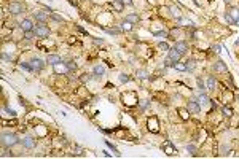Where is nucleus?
I'll use <instances>...</instances> for the list:
<instances>
[{"instance_id":"f257e3e1","label":"nucleus","mask_w":239,"mask_h":159,"mask_svg":"<svg viewBox=\"0 0 239 159\" xmlns=\"http://www.w3.org/2000/svg\"><path fill=\"white\" fill-rule=\"evenodd\" d=\"M18 142H19V140H18L16 134H3L2 135V146H3V148H11V146H14Z\"/></svg>"},{"instance_id":"f03ea898","label":"nucleus","mask_w":239,"mask_h":159,"mask_svg":"<svg viewBox=\"0 0 239 159\" xmlns=\"http://www.w3.org/2000/svg\"><path fill=\"white\" fill-rule=\"evenodd\" d=\"M34 32H35V35H37L38 38H46L48 35H50V29H48V26H45L43 22H40V24L35 26Z\"/></svg>"},{"instance_id":"7ed1b4c3","label":"nucleus","mask_w":239,"mask_h":159,"mask_svg":"<svg viewBox=\"0 0 239 159\" xmlns=\"http://www.w3.org/2000/svg\"><path fill=\"white\" fill-rule=\"evenodd\" d=\"M8 11H10L11 14H19L24 11V7L22 3H19V2H11L10 5H8Z\"/></svg>"},{"instance_id":"20e7f679","label":"nucleus","mask_w":239,"mask_h":159,"mask_svg":"<svg viewBox=\"0 0 239 159\" xmlns=\"http://www.w3.org/2000/svg\"><path fill=\"white\" fill-rule=\"evenodd\" d=\"M31 64H32V69H34L35 72H41V70H43V67H45L43 61H41V59H38V57H32Z\"/></svg>"},{"instance_id":"39448f33","label":"nucleus","mask_w":239,"mask_h":159,"mask_svg":"<svg viewBox=\"0 0 239 159\" xmlns=\"http://www.w3.org/2000/svg\"><path fill=\"white\" fill-rule=\"evenodd\" d=\"M188 111H191V113H199V111H201V105L198 104V100H190L188 102Z\"/></svg>"},{"instance_id":"423d86ee","label":"nucleus","mask_w":239,"mask_h":159,"mask_svg":"<svg viewBox=\"0 0 239 159\" xmlns=\"http://www.w3.org/2000/svg\"><path fill=\"white\" fill-rule=\"evenodd\" d=\"M180 57H182V54L180 53L177 51V49L175 48H169V59H171L172 62H179V61H180Z\"/></svg>"},{"instance_id":"0eeeda50","label":"nucleus","mask_w":239,"mask_h":159,"mask_svg":"<svg viewBox=\"0 0 239 159\" xmlns=\"http://www.w3.org/2000/svg\"><path fill=\"white\" fill-rule=\"evenodd\" d=\"M214 70L215 72H219V73H226V64L223 62V61H219V62H215L214 64Z\"/></svg>"},{"instance_id":"6e6552de","label":"nucleus","mask_w":239,"mask_h":159,"mask_svg":"<svg viewBox=\"0 0 239 159\" xmlns=\"http://www.w3.org/2000/svg\"><path fill=\"white\" fill-rule=\"evenodd\" d=\"M19 27L22 29L24 32H27V30H34V24H32V21H31V19H24V21L19 24Z\"/></svg>"},{"instance_id":"1a4fd4ad","label":"nucleus","mask_w":239,"mask_h":159,"mask_svg":"<svg viewBox=\"0 0 239 159\" xmlns=\"http://www.w3.org/2000/svg\"><path fill=\"white\" fill-rule=\"evenodd\" d=\"M59 62H62L59 56H56V54H48L46 64H50V65H56V64H59Z\"/></svg>"},{"instance_id":"9d476101","label":"nucleus","mask_w":239,"mask_h":159,"mask_svg":"<svg viewBox=\"0 0 239 159\" xmlns=\"http://www.w3.org/2000/svg\"><path fill=\"white\" fill-rule=\"evenodd\" d=\"M22 146L24 148H27V150H32V148H35V140L32 137H26L22 140Z\"/></svg>"},{"instance_id":"9b49d317","label":"nucleus","mask_w":239,"mask_h":159,"mask_svg":"<svg viewBox=\"0 0 239 159\" xmlns=\"http://www.w3.org/2000/svg\"><path fill=\"white\" fill-rule=\"evenodd\" d=\"M175 49H177L179 53H180V54H185V53L188 51V45L185 42H177L175 43V46H174Z\"/></svg>"},{"instance_id":"f8f14e48","label":"nucleus","mask_w":239,"mask_h":159,"mask_svg":"<svg viewBox=\"0 0 239 159\" xmlns=\"http://www.w3.org/2000/svg\"><path fill=\"white\" fill-rule=\"evenodd\" d=\"M53 67H54V72H56V73H67V72H69L67 64L59 62V64H56V65H53Z\"/></svg>"},{"instance_id":"ddd939ff","label":"nucleus","mask_w":239,"mask_h":159,"mask_svg":"<svg viewBox=\"0 0 239 159\" xmlns=\"http://www.w3.org/2000/svg\"><path fill=\"white\" fill-rule=\"evenodd\" d=\"M34 18L37 19V21H40V22H45L48 19V13H46V11H35Z\"/></svg>"},{"instance_id":"4468645a","label":"nucleus","mask_w":239,"mask_h":159,"mask_svg":"<svg viewBox=\"0 0 239 159\" xmlns=\"http://www.w3.org/2000/svg\"><path fill=\"white\" fill-rule=\"evenodd\" d=\"M164 148H166V154H169V156H172V154H175V153H177V150L172 146L171 142H166V143H164Z\"/></svg>"},{"instance_id":"2eb2a0df","label":"nucleus","mask_w":239,"mask_h":159,"mask_svg":"<svg viewBox=\"0 0 239 159\" xmlns=\"http://www.w3.org/2000/svg\"><path fill=\"white\" fill-rule=\"evenodd\" d=\"M120 30L131 32V30H132V22H129V21H126V19H124V21L121 22V27H120Z\"/></svg>"},{"instance_id":"dca6fc26","label":"nucleus","mask_w":239,"mask_h":159,"mask_svg":"<svg viewBox=\"0 0 239 159\" xmlns=\"http://www.w3.org/2000/svg\"><path fill=\"white\" fill-rule=\"evenodd\" d=\"M104 73H105V69H104L102 64H97V65H94V76H102Z\"/></svg>"},{"instance_id":"f3484780","label":"nucleus","mask_w":239,"mask_h":159,"mask_svg":"<svg viewBox=\"0 0 239 159\" xmlns=\"http://www.w3.org/2000/svg\"><path fill=\"white\" fill-rule=\"evenodd\" d=\"M228 13H229V16L234 19V22L239 19V8H234V7H233V8H229V10H228Z\"/></svg>"},{"instance_id":"a211bd4d","label":"nucleus","mask_w":239,"mask_h":159,"mask_svg":"<svg viewBox=\"0 0 239 159\" xmlns=\"http://www.w3.org/2000/svg\"><path fill=\"white\" fill-rule=\"evenodd\" d=\"M207 102H209V97L206 96L204 92H201V94L198 96V104H199V105H206Z\"/></svg>"},{"instance_id":"6ab92c4d","label":"nucleus","mask_w":239,"mask_h":159,"mask_svg":"<svg viewBox=\"0 0 239 159\" xmlns=\"http://www.w3.org/2000/svg\"><path fill=\"white\" fill-rule=\"evenodd\" d=\"M113 8H115L116 11H123V8H124V3L121 2V0H113Z\"/></svg>"},{"instance_id":"aec40b11","label":"nucleus","mask_w":239,"mask_h":159,"mask_svg":"<svg viewBox=\"0 0 239 159\" xmlns=\"http://www.w3.org/2000/svg\"><path fill=\"white\" fill-rule=\"evenodd\" d=\"M215 84H217V81H215V78H214V76H209V78H207V89H214V88H215Z\"/></svg>"},{"instance_id":"412c9836","label":"nucleus","mask_w":239,"mask_h":159,"mask_svg":"<svg viewBox=\"0 0 239 159\" xmlns=\"http://www.w3.org/2000/svg\"><path fill=\"white\" fill-rule=\"evenodd\" d=\"M136 76H137V78H140V80H143V78H147V76H148V72H147V70H137Z\"/></svg>"},{"instance_id":"4be33fe9","label":"nucleus","mask_w":239,"mask_h":159,"mask_svg":"<svg viewBox=\"0 0 239 159\" xmlns=\"http://www.w3.org/2000/svg\"><path fill=\"white\" fill-rule=\"evenodd\" d=\"M126 21H129V22H132V24H134V22H137V21H139V16H137V14H128V16H126Z\"/></svg>"},{"instance_id":"5701e85b","label":"nucleus","mask_w":239,"mask_h":159,"mask_svg":"<svg viewBox=\"0 0 239 159\" xmlns=\"http://www.w3.org/2000/svg\"><path fill=\"white\" fill-rule=\"evenodd\" d=\"M34 37H37L34 30H27V32H24V38H26V40H32Z\"/></svg>"},{"instance_id":"b1692460","label":"nucleus","mask_w":239,"mask_h":159,"mask_svg":"<svg viewBox=\"0 0 239 159\" xmlns=\"http://www.w3.org/2000/svg\"><path fill=\"white\" fill-rule=\"evenodd\" d=\"M174 69L180 70V72H185V70H187V65H185V64H182V62H175L174 64Z\"/></svg>"},{"instance_id":"393cba45","label":"nucleus","mask_w":239,"mask_h":159,"mask_svg":"<svg viewBox=\"0 0 239 159\" xmlns=\"http://www.w3.org/2000/svg\"><path fill=\"white\" fill-rule=\"evenodd\" d=\"M105 145H107V146H109V148H110V150H112V151H113V153H115V154H116V156H120V151H118V150H116V148H115V145H112V143H110V142H109V140H105Z\"/></svg>"},{"instance_id":"a878e982","label":"nucleus","mask_w":239,"mask_h":159,"mask_svg":"<svg viewBox=\"0 0 239 159\" xmlns=\"http://www.w3.org/2000/svg\"><path fill=\"white\" fill-rule=\"evenodd\" d=\"M50 16H51L53 19H54V21H58V22H64V18H62V16H59V14H56L54 11H53V13L50 14Z\"/></svg>"},{"instance_id":"bb28decb","label":"nucleus","mask_w":239,"mask_h":159,"mask_svg":"<svg viewBox=\"0 0 239 159\" xmlns=\"http://www.w3.org/2000/svg\"><path fill=\"white\" fill-rule=\"evenodd\" d=\"M19 67H21V69H24V70H27V72H34L32 65H29V64H26V62H21V64H19Z\"/></svg>"},{"instance_id":"cd10ccee","label":"nucleus","mask_w":239,"mask_h":159,"mask_svg":"<svg viewBox=\"0 0 239 159\" xmlns=\"http://www.w3.org/2000/svg\"><path fill=\"white\" fill-rule=\"evenodd\" d=\"M196 83H198L199 91H201V92H204V91H206V86H204V83H202V80H201V78H198V80H196Z\"/></svg>"},{"instance_id":"c85d7f7f","label":"nucleus","mask_w":239,"mask_h":159,"mask_svg":"<svg viewBox=\"0 0 239 159\" xmlns=\"http://www.w3.org/2000/svg\"><path fill=\"white\" fill-rule=\"evenodd\" d=\"M2 59H3L5 62H10V61H13V56L7 54V53H2Z\"/></svg>"},{"instance_id":"c756f323","label":"nucleus","mask_w":239,"mask_h":159,"mask_svg":"<svg viewBox=\"0 0 239 159\" xmlns=\"http://www.w3.org/2000/svg\"><path fill=\"white\" fill-rule=\"evenodd\" d=\"M222 113L226 115V116H231V115H233V110H231L229 107H223V108H222Z\"/></svg>"},{"instance_id":"7c9ffc66","label":"nucleus","mask_w":239,"mask_h":159,"mask_svg":"<svg viewBox=\"0 0 239 159\" xmlns=\"http://www.w3.org/2000/svg\"><path fill=\"white\" fill-rule=\"evenodd\" d=\"M80 80H81L83 83H88L89 80H91V75H89V73H83V75L80 76Z\"/></svg>"},{"instance_id":"2f4dec72","label":"nucleus","mask_w":239,"mask_h":159,"mask_svg":"<svg viewBox=\"0 0 239 159\" xmlns=\"http://www.w3.org/2000/svg\"><path fill=\"white\" fill-rule=\"evenodd\" d=\"M67 67H69V72H75V70H77V64L72 62V61H70V62H67Z\"/></svg>"},{"instance_id":"473e14b6","label":"nucleus","mask_w":239,"mask_h":159,"mask_svg":"<svg viewBox=\"0 0 239 159\" xmlns=\"http://www.w3.org/2000/svg\"><path fill=\"white\" fill-rule=\"evenodd\" d=\"M120 81H121V83H128V81H129V76H128L126 73H121V75H120Z\"/></svg>"},{"instance_id":"72a5a7b5","label":"nucleus","mask_w":239,"mask_h":159,"mask_svg":"<svg viewBox=\"0 0 239 159\" xmlns=\"http://www.w3.org/2000/svg\"><path fill=\"white\" fill-rule=\"evenodd\" d=\"M104 30H105L107 34H110V35H116V34H120L118 29H105V27H104Z\"/></svg>"},{"instance_id":"f704fd0d","label":"nucleus","mask_w":239,"mask_h":159,"mask_svg":"<svg viewBox=\"0 0 239 159\" xmlns=\"http://www.w3.org/2000/svg\"><path fill=\"white\" fill-rule=\"evenodd\" d=\"M195 67H196V64H195V61H190V62H187V70H195Z\"/></svg>"},{"instance_id":"c9c22d12","label":"nucleus","mask_w":239,"mask_h":159,"mask_svg":"<svg viewBox=\"0 0 239 159\" xmlns=\"http://www.w3.org/2000/svg\"><path fill=\"white\" fill-rule=\"evenodd\" d=\"M225 19H226V22H229V24H234V19L229 16V13H225Z\"/></svg>"},{"instance_id":"e433bc0d","label":"nucleus","mask_w":239,"mask_h":159,"mask_svg":"<svg viewBox=\"0 0 239 159\" xmlns=\"http://www.w3.org/2000/svg\"><path fill=\"white\" fill-rule=\"evenodd\" d=\"M160 48H161V49H164V51H169V46H167V43H164V42H161V43H160Z\"/></svg>"},{"instance_id":"4c0bfd02","label":"nucleus","mask_w":239,"mask_h":159,"mask_svg":"<svg viewBox=\"0 0 239 159\" xmlns=\"http://www.w3.org/2000/svg\"><path fill=\"white\" fill-rule=\"evenodd\" d=\"M155 35H156V37H163L164 38V37H167V32H164V30L163 32H155Z\"/></svg>"},{"instance_id":"58836bf2","label":"nucleus","mask_w":239,"mask_h":159,"mask_svg":"<svg viewBox=\"0 0 239 159\" xmlns=\"http://www.w3.org/2000/svg\"><path fill=\"white\" fill-rule=\"evenodd\" d=\"M147 107H148V102H147V100H142V102H140V108H142V110H145Z\"/></svg>"},{"instance_id":"ea45409f","label":"nucleus","mask_w":239,"mask_h":159,"mask_svg":"<svg viewBox=\"0 0 239 159\" xmlns=\"http://www.w3.org/2000/svg\"><path fill=\"white\" fill-rule=\"evenodd\" d=\"M179 113H180V115H182V118H183V119H187V118H188V115H187V111H185V110H182V108H180V110H179Z\"/></svg>"},{"instance_id":"a19ab883","label":"nucleus","mask_w":239,"mask_h":159,"mask_svg":"<svg viewBox=\"0 0 239 159\" xmlns=\"http://www.w3.org/2000/svg\"><path fill=\"white\" fill-rule=\"evenodd\" d=\"M187 151L193 153V151H195V146H193V145H187Z\"/></svg>"},{"instance_id":"79ce46f5","label":"nucleus","mask_w":239,"mask_h":159,"mask_svg":"<svg viewBox=\"0 0 239 159\" xmlns=\"http://www.w3.org/2000/svg\"><path fill=\"white\" fill-rule=\"evenodd\" d=\"M214 49H215V53H222V48L219 45H214Z\"/></svg>"},{"instance_id":"37998d69","label":"nucleus","mask_w":239,"mask_h":159,"mask_svg":"<svg viewBox=\"0 0 239 159\" xmlns=\"http://www.w3.org/2000/svg\"><path fill=\"white\" fill-rule=\"evenodd\" d=\"M94 43H96V45H102L104 40H97V38H94Z\"/></svg>"},{"instance_id":"c03bdc74","label":"nucleus","mask_w":239,"mask_h":159,"mask_svg":"<svg viewBox=\"0 0 239 159\" xmlns=\"http://www.w3.org/2000/svg\"><path fill=\"white\" fill-rule=\"evenodd\" d=\"M121 2H123L124 5H131V3H132V0H121Z\"/></svg>"},{"instance_id":"a18cd8bd","label":"nucleus","mask_w":239,"mask_h":159,"mask_svg":"<svg viewBox=\"0 0 239 159\" xmlns=\"http://www.w3.org/2000/svg\"><path fill=\"white\" fill-rule=\"evenodd\" d=\"M234 45H236V46H239V40H236V43H234Z\"/></svg>"},{"instance_id":"49530a36","label":"nucleus","mask_w":239,"mask_h":159,"mask_svg":"<svg viewBox=\"0 0 239 159\" xmlns=\"http://www.w3.org/2000/svg\"><path fill=\"white\" fill-rule=\"evenodd\" d=\"M223 2H225V3H229V2H231V0H223Z\"/></svg>"},{"instance_id":"de8ad7c7","label":"nucleus","mask_w":239,"mask_h":159,"mask_svg":"<svg viewBox=\"0 0 239 159\" xmlns=\"http://www.w3.org/2000/svg\"><path fill=\"white\" fill-rule=\"evenodd\" d=\"M234 24H236V26H239V19H238V21H236V22H234Z\"/></svg>"},{"instance_id":"09e8293b","label":"nucleus","mask_w":239,"mask_h":159,"mask_svg":"<svg viewBox=\"0 0 239 159\" xmlns=\"http://www.w3.org/2000/svg\"><path fill=\"white\" fill-rule=\"evenodd\" d=\"M69 2H72V0H69Z\"/></svg>"}]
</instances>
